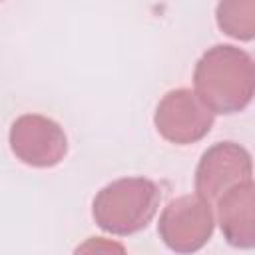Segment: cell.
<instances>
[{"instance_id":"6da1fadb","label":"cell","mask_w":255,"mask_h":255,"mask_svg":"<svg viewBox=\"0 0 255 255\" xmlns=\"http://www.w3.org/2000/svg\"><path fill=\"white\" fill-rule=\"evenodd\" d=\"M197 98L213 114L241 112L255 92V68L247 52L235 46H213L195 66Z\"/></svg>"},{"instance_id":"7a4b0ae2","label":"cell","mask_w":255,"mask_h":255,"mask_svg":"<svg viewBox=\"0 0 255 255\" xmlns=\"http://www.w3.org/2000/svg\"><path fill=\"white\" fill-rule=\"evenodd\" d=\"M159 199V187L151 179L124 177L98 191L92 213L104 231L114 235H131L153 219Z\"/></svg>"},{"instance_id":"3957f363","label":"cell","mask_w":255,"mask_h":255,"mask_svg":"<svg viewBox=\"0 0 255 255\" xmlns=\"http://www.w3.org/2000/svg\"><path fill=\"white\" fill-rule=\"evenodd\" d=\"M157 231L171 251L193 253L201 249L213 233L211 205L199 195H181L161 211Z\"/></svg>"},{"instance_id":"277c9868","label":"cell","mask_w":255,"mask_h":255,"mask_svg":"<svg viewBox=\"0 0 255 255\" xmlns=\"http://www.w3.org/2000/svg\"><path fill=\"white\" fill-rule=\"evenodd\" d=\"M251 173L253 165L249 151L235 141H219L199 159L195 171L197 195L211 205L231 187L251 181Z\"/></svg>"},{"instance_id":"5b68a950","label":"cell","mask_w":255,"mask_h":255,"mask_svg":"<svg viewBox=\"0 0 255 255\" xmlns=\"http://www.w3.org/2000/svg\"><path fill=\"white\" fill-rule=\"evenodd\" d=\"M155 128L171 143H193L207 135L213 126V112L191 90L167 92L155 110Z\"/></svg>"},{"instance_id":"8992f818","label":"cell","mask_w":255,"mask_h":255,"mask_svg":"<svg viewBox=\"0 0 255 255\" xmlns=\"http://www.w3.org/2000/svg\"><path fill=\"white\" fill-rule=\"evenodd\" d=\"M10 147L20 161L32 167H52L64 159L68 139L54 120L24 114L10 128Z\"/></svg>"},{"instance_id":"52a82bcc","label":"cell","mask_w":255,"mask_h":255,"mask_svg":"<svg viewBox=\"0 0 255 255\" xmlns=\"http://www.w3.org/2000/svg\"><path fill=\"white\" fill-rule=\"evenodd\" d=\"M253 179L239 183L217 199V219L225 239L239 249L255 245L253 231Z\"/></svg>"},{"instance_id":"ba28073f","label":"cell","mask_w":255,"mask_h":255,"mask_svg":"<svg viewBox=\"0 0 255 255\" xmlns=\"http://www.w3.org/2000/svg\"><path fill=\"white\" fill-rule=\"evenodd\" d=\"M217 24L225 34L233 38L251 40L255 36V2H221L217 6Z\"/></svg>"},{"instance_id":"9c48e42d","label":"cell","mask_w":255,"mask_h":255,"mask_svg":"<svg viewBox=\"0 0 255 255\" xmlns=\"http://www.w3.org/2000/svg\"><path fill=\"white\" fill-rule=\"evenodd\" d=\"M74 255H128V253L124 245L118 241L104 239V237H90L82 245H78Z\"/></svg>"}]
</instances>
